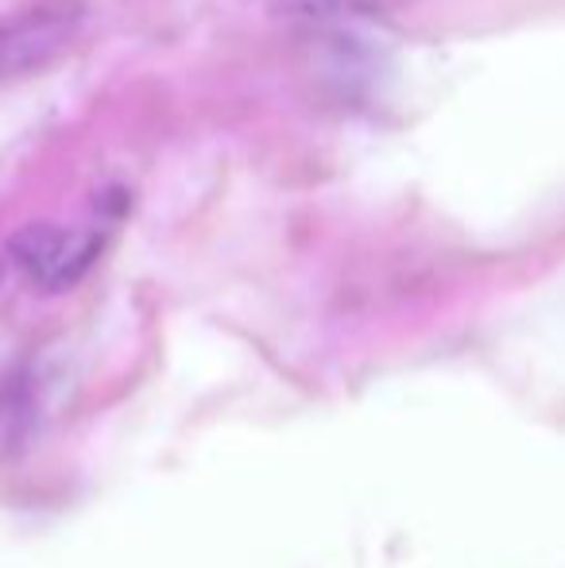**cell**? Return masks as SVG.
<instances>
[{
  "mask_svg": "<svg viewBox=\"0 0 565 568\" xmlns=\"http://www.w3.org/2000/svg\"><path fill=\"white\" fill-rule=\"evenodd\" d=\"M101 252V236L93 229L74 225H39L20 229L8 240V263L39 291H70Z\"/></svg>",
  "mask_w": 565,
  "mask_h": 568,
  "instance_id": "cell-1",
  "label": "cell"
}]
</instances>
